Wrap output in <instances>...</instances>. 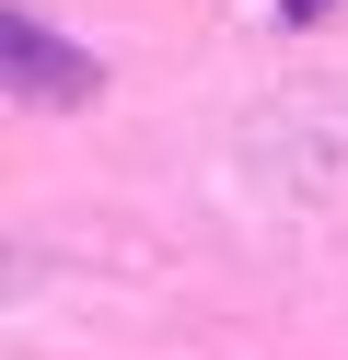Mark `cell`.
Masks as SVG:
<instances>
[{
	"label": "cell",
	"mask_w": 348,
	"mask_h": 360,
	"mask_svg": "<svg viewBox=\"0 0 348 360\" xmlns=\"http://www.w3.org/2000/svg\"><path fill=\"white\" fill-rule=\"evenodd\" d=\"M12 70L35 82V94H82V70H70V47H58L46 24H12Z\"/></svg>",
	"instance_id": "6da1fadb"
}]
</instances>
